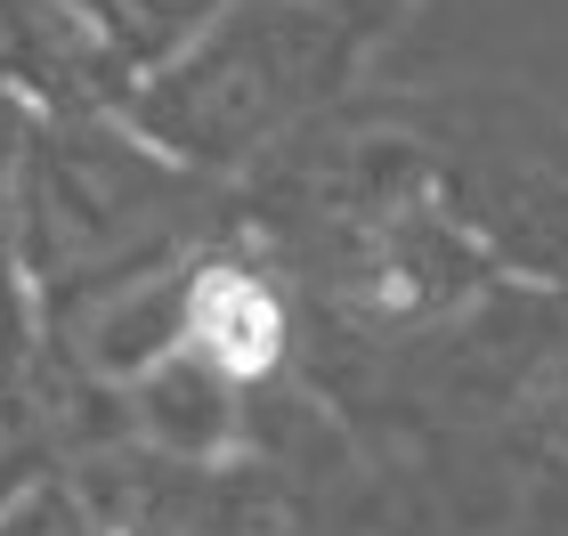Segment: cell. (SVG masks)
<instances>
[{
	"instance_id": "6da1fadb",
	"label": "cell",
	"mask_w": 568,
	"mask_h": 536,
	"mask_svg": "<svg viewBox=\"0 0 568 536\" xmlns=\"http://www.w3.org/2000/svg\"><path fill=\"white\" fill-rule=\"evenodd\" d=\"M333 24L308 0H236L187 41V58H171L146 82L139 114L179 146H244L276 131L284 114L308 98L325 73Z\"/></svg>"
},
{
	"instance_id": "7a4b0ae2",
	"label": "cell",
	"mask_w": 568,
	"mask_h": 536,
	"mask_svg": "<svg viewBox=\"0 0 568 536\" xmlns=\"http://www.w3.org/2000/svg\"><path fill=\"white\" fill-rule=\"evenodd\" d=\"M276 342H284L276 293L252 269H203L195 276V293H187V357L203 374L252 382V374L276 366Z\"/></svg>"
}]
</instances>
